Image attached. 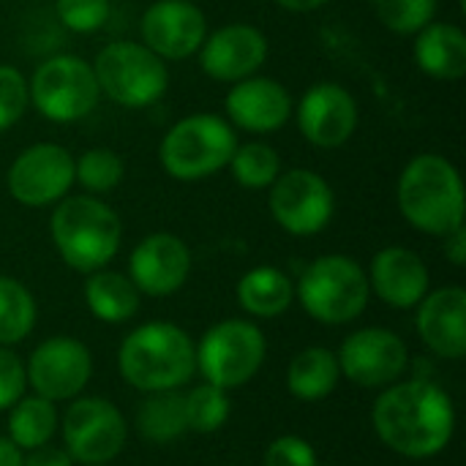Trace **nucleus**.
Wrapping results in <instances>:
<instances>
[{
    "label": "nucleus",
    "mask_w": 466,
    "mask_h": 466,
    "mask_svg": "<svg viewBox=\"0 0 466 466\" xmlns=\"http://www.w3.org/2000/svg\"><path fill=\"white\" fill-rule=\"evenodd\" d=\"M57 429V410L55 401L41 396H22L8 415V440L19 451H35L49 445Z\"/></svg>",
    "instance_id": "bb28decb"
},
{
    "label": "nucleus",
    "mask_w": 466,
    "mask_h": 466,
    "mask_svg": "<svg viewBox=\"0 0 466 466\" xmlns=\"http://www.w3.org/2000/svg\"><path fill=\"white\" fill-rule=\"evenodd\" d=\"M377 437L399 456H440L456 431L453 399L429 380L388 385L371 410Z\"/></svg>",
    "instance_id": "f257e3e1"
},
{
    "label": "nucleus",
    "mask_w": 466,
    "mask_h": 466,
    "mask_svg": "<svg viewBox=\"0 0 466 466\" xmlns=\"http://www.w3.org/2000/svg\"><path fill=\"white\" fill-rule=\"evenodd\" d=\"M112 0H55L57 22L79 35H90L109 22Z\"/></svg>",
    "instance_id": "473e14b6"
},
{
    "label": "nucleus",
    "mask_w": 466,
    "mask_h": 466,
    "mask_svg": "<svg viewBox=\"0 0 466 466\" xmlns=\"http://www.w3.org/2000/svg\"><path fill=\"white\" fill-rule=\"evenodd\" d=\"M295 120L300 137L319 147V150H336L347 145L360 123V106L358 98L339 82H314L295 106Z\"/></svg>",
    "instance_id": "ddd939ff"
},
{
    "label": "nucleus",
    "mask_w": 466,
    "mask_h": 466,
    "mask_svg": "<svg viewBox=\"0 0 466 466\" xmlns=\"http://www.w3.org/2000/svg\"><path fill=\"white\" fill-rule=\"evenodd\" d=\"M0 466H22V451L8 437H0Z\"/></svg>",
    "instance_id": "ea45409f"
},
{
    "label": "nucleus",
    "mask_w": 466,
    "mask_h": 466,
    "mask_svg": "<svg viewBox=\"0 0 466 466\" xmlns=\"http://www.w3.org/2000/svg\"><path fill=\"white\" fill-rule=\"evenodd\" d=\"M49 235L60 259L76 273H96L106 268L123 240L120 216L98 197H63L49 218Z\"/></svg>",
    "instance_id": "7ed1b4c3"
},
{
    "label": "nucleus",
    "mask_w": 466,
    "mask_h": 466,
    "mask_svg": "<svg viewBox=\"0 0 466 466\" xmlns=\"http://www.w3.org/2000/svg\"><path fill=\"white\" fill-rule=\"evenodd\" d=\"M268 208L273 221L295 238H311L328 229L336 216L333 186L314 169L295 167L281 169V175L268 188Z\"/></svg>",
    "instance_id": "9d476101"
},
{
    "label": "nucleus",
    "mask_w": 466,
    "mask_h": 466,
    "mask_svg": "<svg viewBox=\"0 0 466 466\" xmlns=\"http://www.w3.org/2000/svg\"><path fill=\"white\" fill-rule=\"evenodd\" d=\"M126 177V164L112 147H87L74 158V180L93 197L115 191Z\"/></svg>",
    "instance_id": "c756f323"
},
{
    "label": "nucleus",
    "mask_w": 466,
    "mask_h": 466,
    "mask_svg": "<svg viewBox=\"0 0 466 466\" xmlns=\"http://www.w3.org/2000/svg\"><path fill=\"white\" fill-rule=\"evenodd\" d=\"M101 96L126 109H145L161 101L169 87L167 63L139 41L104 44L90 63Z\"/></svg>",
    "instance_id": "0eeeda50"
},
{
    "label": "nucleus",
    "mask_w": 466,
    "mask_h": 466,
    "mask_svg": "<svg viewBox=\"0 0 466 466\" xmlns=\"http://www.w3.org/2000/svg\"><path fill=\"white\" fill-rule=\"evenodd\" d=\"M197 350V369L205 382L232 390L243 388L262 369L268 341L262 330L248 319H224L213 325Z\"/></svg>",
    "instance_id": "1a4fd4ad"
},
{
    "label": "nucleus",
    "mask_w": 466,
    "mask_h": 466,
    "mask_svg": "<svg viewBox=\"0 0 466 466\" xmlns=\"http://www.w3.org/2000/svg\"><path fill=\"white\" fill-rule=\"evenodd\" d=\"M336 358L341 374L360 388H388L410 366L407 344L388 328H363L347 336Z\"/></svg>",
    "instance_id": "2eb2a0df"
},
{
    "label": "nucleus",
    "mask_w": 466,
    "mask_h": 466,
    "mask_svg": "<svg viewBox=\"0 0 466 466\" xmlns=\"http://www.w3.org/2000/svg\"><path fill=\"white\" fill-rule=\"evenodd\" d=\"M268 55L270 44L265 33L248 22H229L213 33L208 30L197 52L202 74L224 85H235L259 74Z\"/></svg>",
    "instance_id": "f3484780"
},
{
    "label": "nucleus",
    "mask_w": 466,
    "mask_h": 466,
    "mask_svg": "<svg viewBox=\"0 0 466 466\" xmlns=\"http://www.w3.org/2000/svg\"><path fill=\"white\" fill-rule=\"evenodd\" d=\"M295 298L311 319L322 325H350L366 311L371 289L358 259L347 254H325L306 265Z\"/></svg>",
    "instance_id": "423d86ee"
},
{
    "label": "nucleus",
    "mask_w": 466,
    "mask_h": 466,
    "mask_svg": "<svg viewBox=\"0 0 466 466\" xmlns=\"http://www.w3.org/2000/svg\"><path fill=\"white\" fill-rule=\"evenodd\" d=\"M366 276L369 289L390 309H415L431 284L423 257L404 246H388L377 251Z\"/></svg>",
    "instance_id": "aec40b11"
},
{
    "label": "nucleus",
    "mask_w": 466,
    "mask_h": 466,
    "mask_svg": "<svg viewBox=\"0 0 466 466\" xmlns=\"http://www.w3.org/2000/svg\"><path fill=\"white\" fill-rule=\"evenodd\" d=\"M35 314L30 289L11 276H0V347L25 341L35 328Z\"/></svg>",
    "instance_id": "c85d7f7f"
},
{
    "label": "nucleus",
    "mask_w": 466,
    "mask_h": 466,
    "mask_svg": "<svg viewBox=\"0 0 466 466\" xmlns=\"http://www.w3.org/2000/svg\"><path fill=\"white\" fill-rule=\"evenodd\" d=\"M341 380L336 352L325 347H309L292 358L287 369V388L300 401H322L328 399Z\"/></svg>",
    "instance_id": "393cba45"
},
{
    "label": "nucleus",
    "mask_w": 466,
    "mask_h": 466,
    "mask_svg": "<svg viewBox=\"0 0 466 466\" xmlns=\"http://www.w3.org/2000/svg\"><path fill=\"white\" fill-rule=\"evenodd\" d=\"M25 374L35 396L46 401H71L90 382L93 358L79 339L52 336L33 350Z\"/></svg>",
    "instance_id": "4468645a"
},
{
    "label": "nucleus",
    "mask_w": 466,
    "mask_h": 466,
    "mask_svg": "<svg viewBox=\"0 0 466 466\" xmlns=\"http://www.w3.org/2000/svg\"><path fill=\"white\" fill-rule=\"evenodd\" d=\"M27 388L25 363L8 347H0V412L11 410Z\"/></svg>",
    "instance_id": "f704fd0d"
},
{
    "label": "nucleus",
    "mask_w": 466,
    "mask_h": 466,
    "mask_svg": "<svg viewBox=\"0 0 466 466\" xmlns=\"http://www.w3.org/2000/svg\"><path fill=\"white\" fill-rule=\"evenodd\" d=\"M292 300H295V284L281 268L259 265L243 273L238 281V303L251 317L276 319L292 306Z\"/></svg>",
    "instance_id": "5701e85b"
},
{
    "label": "nucleus",
    "mask_w": 466,
    "mask_h": 466,
    "mask_svg": "<svg viewBox=\"0 0 466 466\" xmlns=\"http://www.w3.org/2000/svg\"><path fill=\"white\" fill-rule=\"evenodd\" d=\"M183 407H186V426H188V431H197V434H213L229 418L227 390H221L210 382L188 390L183 396Z\"/></svg>",
    "instance_id": "7c9ffc66"
},
{
    "label": "nucleus",
    "mask_w": 466,
    "mask_h": 466,
    "mask_svg": "<svg viewBox=\"0 0 466 466\" xmlns=\"http://www.w3.org/2000/svg\"><path fill=\"white\" fill-rule=\"evenodd\" d=\"M330 0H276L279 8L284 11H292V14H311L322 5H328Z\"/></svg>",
    "instance_id": "58836bf2"
},
{
    "label": "nucleus",
    "mask_w": 466,
    "mask_h": 466,
    "mask_svg": "<svg viewBox=\"0 0 466 466\" xmlns=\"http://www.w3.org/2000/svg\"><path fill=\"white\" fill-rule=\"evenodd\" d=\"M317 453L303 437H279L265 451V466H317Z\"/></svg>",
    "instance_id": "c9c22d12"
},
{
    "label": "nucleus",
    "mask_w": 466,
    "mask_h": 466,
    "mask_svg": "<svg viewBox=\"0 0 466 466\" xmlns=\"http://www.w3.org/2000/svg\"><path fill=\"white\" fill-rule=\"evenodd\" d=\"M27 96L33 109L49 123H76L101 101L93 66L79 55H52L41 60L27 79Z\"/></svg>",
    "instance_id": "6e6552de"
},
{
    "label": "nucleus",
    "mask_w": 466,
    "mask_h": 466,
    "mask_svg": "<svg viewBox=\"0 0 466 466\" xmlns=\"http://www.w3.org/2000/svg\"><path fill=\"white\" fill-rule=\"evenodd\" d=\"M142 44L164 63L199 52L208 35V16L194 0H156L139 19Z\"/></svg>",
    "instance_id": "dca6fc26"
},
{
    "label": "nucleus",
    "mask_w": 466,
    "mask_h": 466,
    "mask_svg": "<svg viewBox=\"0 0 466 466\" xmlns=\"http://www.w3.org/2000/svg\"><path fill=\"white\" fill-rule=\"evenodd\" d=\"M415 66L440 82H456L466 74V33L453 22H429L415 33Z\"/></svg>",
    "instance_id": "4be33fe9"
},
{
    "label": "nucleus",
    "mask_w": 466,
    "mask_h": 466,
    "mask_svg": "<svg viewBox=\"0 0 466 466\" xmlns=\"http://www.w3.org/2000/svg\"><path fill=\"white\" fill-rule=\"evenodd\" d=\"M27 106H30L27 76L14 66L0 63V134L16 126L27 112Z\"/></svg>",
    "instance_id": "72a5a7b5"
},
{
    "label": "nucleus",
    "mask_w": 466,
    "mask_h": 466,
    "mask_svg": "<svg viewBox=\"0 0 466 466\" xmlns=\"http://www.w3.org/2000/svg\"><path fill=\"white\" fill-rule=\"evenodd\" d=\"M229 172L238 186L248 191H265L281 175V156L273 145L262 139H251L235 147L229 158Z\"/></svg>",
    "instance_id": "cd10ccee"
},
{
    "label": "nucleus",
    "mask_w": 466,
    "mask_h": 466,
    "mask_svg": "<svg viewBox=\"0 0 466 466\" xmlns=\"http://www.w3.org/2000/svg\"><path fill=\"white\" fill-rule=\"evenodd\" d=\"M415 328L423 344L445 360H461L466 355V289L442 287L426 292L418 303Z\"/></svg>",
    "instance_id": "412c9836"
},
{
    "label": "nucleus",
    "mask_w": 466,
    "mask_h": 466,
    "mask_svg": "<svg viewBox=\"0 0 466 466\" xmlns=\"http://www.w3.org/2000/svg\"><path fill=\"white\" fill-rule=\"evenodd\" d=\"M96 466H106V464H96Z\"/></svg>",
    "instance_id": "a19ab883"
},
{
    "label": "nucleus",
    "mask_w": 466,
    "mask_h": 466,
    "mask_svg": "<svg viewBox=\"0 0 466 466\" xmlns=\"http://www.w3.org/2000/svg\"><path fill=\"white\" fill-rule=\"evenodd\" d=\"M128 437L126 418L120 410L98 396L76 399L63 415L66 453L85 466L109 464L120 456Z\"/></svg>",
    "instance_id": "f8f14e48"
},
{
    "label": "nucleus",
    "mask_w": 466,
    "mask_h": 466,
    "mask_svg": "<svg viewBox=\"0 0 466 466\" xmlns=\"http://www.w3.org/2000/svg\"><path fill=\"white\" fill-rule=\"evenodd\" d=\"M371 8L390 33L415 35L437 19L440 0H371Z\"/></svg>",
    "instance_id": "2f4dec72"
},
{
    "label": "nucleus",
    "mask_w": 466,
    "mask_h": 466,
    "mask_svg": "<svg viewBox=\"0 0 466 466\" xmlns=\"http://www.w3.org/2000/svg\"><path fill=\"white\" fill-rule=\"evenodd\" d=\"M238 134L227 117L194 112L167 128L158 142V161L172 180L199 183L229 167Z\"/></svg>",
    "instance_id": "39448f33"
},
{
    "label": "nucleus",
    "mask_w": 466,
    "mask_h": 466,
    "mask_svg": "<svg viewBox=\"0 0 466 466\" xmlns=\"http://www.w3.org/2000/svg\"><path fill=\"white\" fill-rule=\"evenodd\" d=\"M22 466H74V459L60 448L41 445V448L30 451L27 459H22Z\"/></svg>",
    "instance_id": "e433bc0d"
},
{
    "label": "nucleus",
    "mask_w": 466,
    "mask_h": 466,
    "mask_svg": "<svg viewBox=\"0 0 466 466\" xmlns=\"http://www.w3.org/2000/svg\"><path fill=\"white\" fill-rule=\"evenodd\" d=\"M224 109L232 128L254 137H268L281 131L292 120L295 104L289 90L279 79L254 74L227 90Z\"/></svg>",
    "instance_id": "a211bd4d"
},
{
    "label": "nucleus",
    "mask_w": 466,
    "mask_h": 466,
    "mask_svg": "<svg viewBox=\"0 0 466 466\" xmlns=\"http://www.w3.org/2000/svg\"><path fill=\"white\" fill-rule=\"evenodd\" d=\"M85 303L96 319L106 325H123L139 311V289L126 273L101 268L96 273H87Z\"/></svg>",
    "instance_id": "b1692460"
},
{
    "label": "nucleus",
    "mask_w": 466,
    "mask_h": 466,
    "mask_svg": "<svg viewBox=\"0 0 466 466\" xmlns=\"http://www.w3.org/2000/svg\"><path fill=\"white\" fill-rule=\"evenodd\" d=\"M117 366L123 380L142 393L177 390L197 371V350L183 328L145 322L123 339Z\"/></svg>",
    "instance_id": "20e7f679"
},
{
    "label": "nucleus",
    "mask_w": 466,
    "mask_h": 466,
    "mask_svg": "<svg viewBox=\"0 0 466 466\" xmlns=\"http://www.w3.org/2000/svg\"><path fill=\"white\" fill-rule=\"evenodd\" d=\"M191 248L172 232H150L142 238L128 257V279L139 295L169 298L188 281Z\"/></svg>",
    "instance_id": "6ab92c4d"
},
{
    "label": "nucleus",
    "mask_w": 466,
    "mask_h": 466,
    "mask_svg": "<svg viewBox=\"0 0 466 466\" xmlns=\"http://www.w3.org/2000/svg\"><path fill=\"white\" fill-rule=\"evenodd\" d=\"M74 183V156L57 142H35L25 147L5 175L11 199L25 208H55L71 194Z\"/></svg>",
    "instance_id": "9b49d317"
},
{
    "label": "nucleus",
    "mask_w": 466,
    "mask_h": 466,
    "mask_svg": "<svg viewBox=\"0 0 466 466\" xmlns=\"http://www.w3.org/2000/svg\"><path fill=\"white\" fill-rule=\"evenodd\" d=\"M445 257L456 265V268H464L466 265V229L464 224L456 227L453 232H448L445 238Z\"/></svg>",
    "instance_id": "4c0bfd02"
},
{
    "label": "nucleus",
    "mask_w": 466,
    "mask_h": 466,
    "mask_svg": "<svg viewBox=\"0 0 466 466\" xmlns=\"http://www.w3.org/2000/svg\"><path fill=\"white\" fill-rule=\"evenodd\" d=\"M137 429L147 442H156V445H167L183 437L188 431L183 393L177 390L147 393V399L137 410Z\"/></svg>",
    "instance_id": "a878e982"
},
{
    "label": "nucleus",
    "mask_w": 466,
    "mask_h": 466,
    "mask_svg": "<svg viewBox=\"0 0 466 466\" xmlns=\"http://www.w3.org/2000/svg\"><path fill=\"white\" fill-rule=\"evenodd\" d=\"M396 202L404 221L431 238H445L464 224V180L440 153H418L407 161L396 183Z\"/></svg>",
    "instance_id": "f03ea898"
}]
</instances>
